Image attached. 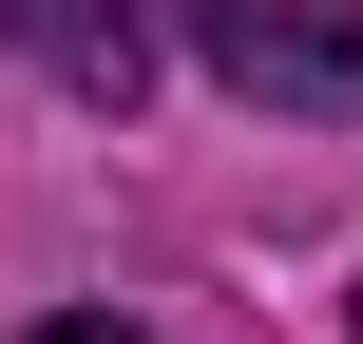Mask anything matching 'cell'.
<instances>
[{"label": "cell", "instance_id": "cell-2", "mask_svg": "<svg viewBox=\"0 0 363 344\" xmlns=\"http://www.w3.org/2000/svg\"><path fill=\"white\" fill-rule=\"evenodd\" d=\"M0 38H19V57H57L77 96H134V77H153V38H134V0H0Z\"/></svg>", "mask_w": 363, "mask_h": 344}, {"label": "cell", "instance_id": "cell-3", "mask_svg": "<svg viewBox=\"0 0 363 344\" xmlns=\"http://www.w3.org/2000/svg\"><path fill=\"white\" fill-rule=\"evenodd\" d=\"M19 344H134V326H96V306H77V326H19Z\"/></svg>", "mask_w": 363, "mask_h": 344}, {"label": "cell", "instance_id": "cell-1", "mask_svg": "<svg viewBox=\"0 0 363 344\" xmlns=\"http://www.w3.org/2000/svg\"><path fill=\"white\" fill-rule=\"evenodd\" d=\"M191 38L268 115H363V0H191Z\"/></svg>", "mask_w": 363, "mask_h": 344}]
</instances>
